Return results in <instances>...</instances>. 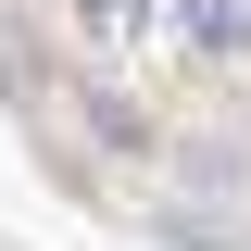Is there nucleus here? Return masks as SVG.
<instances>
[{"label":"nucleus","mask_w":251,"mask_h":251,"mask_svg":"<svg viewBox=\"0 0 251 251\" xmlns=\"http://www.w3.org/2000/svg\"><path fill=\"white\" fill-rule=\"evenodd\" d=\"M176 50L188 63H239L251 50V0H176Z\"/></svg>","instance_id":"nucleus-1"},{"label":"nucleus","mask_w":251,"mask_h":251,"mask_svg":"<svg viewBox=\"0 0 251 251\" xmlns=\"http://www.w3.org/2000/svg\"><path fill=\"white\" fill-rule=\"evenodd\" d=\"M138 25H151V0H75V38H88L100 63H113V50H138Z\"/></svg>","instance_id":"nucleus-2"}]
</instances>
